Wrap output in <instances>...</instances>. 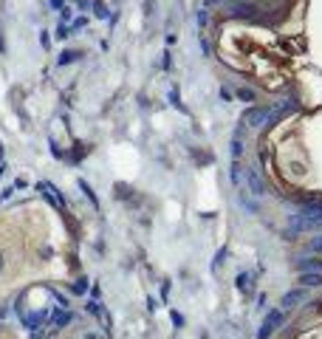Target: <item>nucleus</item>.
<instances>
[{
    "label": "nucleus",
    "mask_w": 322,
    "mask_h": 339,
    "mask_svg": "<svg viewBox=\"0 0 322 339\" xmlns=\"http://www.w3.org/2000/svg\"><path fill=\"white\" fill-rule=\"evenodd\" d=\"M269 119H271V105H252V108L243 111L240 124L243 127H269Z\"/></svg>",
    "instance_id": "nucleus-1"
},
{
    "label": "nucleus",
    "mask_w": 322,
    "mask_h": 339,
    "mask_svg": "<svg viewBox=\"0 0 322 339\" xmlns=\"http://www.w3.org/2000/svg\"><path fill=\"white\" fill-rule=\"evenodd\" d=\"M288 322V311H283V308H274V311L266 314V320L260 322V328H257V334H254V339H269L271 334L277 328H283Z\"/></svg>",
    "instance_id": "nucleus-2"
},
{
    "label": "nucleus",
    "mask_w": 322,
    "mask_h": 339,
    "mask_svg": "<svg viewBox=\"0 0 322 339\" xmlns=\"http://www.w3.org/2000/svg\"><path fill=\"white\" fill-rule=\"evenodd\" d=\"M305 300H308V288H288L286 294H283V300H280V308H283V311H291L297 305H303Z\"/></svg>",
    "instance_id": "nucleus-3"
},
{
    "label": "nucleus",
    "mask_w": 322,
    "mask_h": 339,
    "mask_svg": "<svg viewBox=\"0 0 322 339\" xmlns=\"http://www.w3.org/2000/svg\"><path fill=\"white\" fill-rule=\"evenodd\" d=\"M246 187H249V192H252L254 198H263L266 195V181H263V175L257 173V170H246Z\"/></svg>",
    "instance_id": "nucleus-4"
},
{
    "label": "nucleus",
    "mask_w": 322,
    "mask_h": 339,
    "mask_svg": "<svg viewBox=\"0 0 322 339\" xmlns=\"http://www.w3.org/2000/svg\"><path fill=\"white\" fill-rule=\"evenodd\" d=\"M297 283H300V288H320L322 274L320 271H303V274H297Z\"/></svg>",
    "instance_id": "nucleus-5"
},
{
    "label": "nucleus",
    "mask_w": 322,
    "mask_h": 339,
    "mask_svg": "<svg viewBox=\"0 0 322 339\" xmlns=\"http://www.w3.org/2000/svg\"><path fill=\"white\" fill-rule=\"evenodd\" d=\"M229 156H232V161H237V158L243 156V127H240V130H235V136H232V144H229Z\"/></svg>",
    "instance_id": "nucleus-6"
},
{
    "label": "nucleus",
    "mask_w": 322,
    "mask_h": 339,
    "mask_svg": "<svg viewBox=\"0 0 322 339\" xmlns=\"http://www.w3.org/2000/svg\"><path fill=\"white\" fill-rule=\"evenodd\" d=\"M320 266H322V263L314 260V257H308V260H294V269L300 271V274H303V271H317Z\"/></svg>",
    "instance_id": "nucleus-7"
},
{
    "label": "nucleus",
    "mask_w": 322,
    "mask_h": 339,
    "mask_svg": "<svg viewBox=\"0 0 322 339\" xmlns=\"http://www.w3.org/2000/svg\"><path fill=\"white\" fill-rule=\"evenodd\" d=\"M71 320H74V314H71V311L54 314V317H51V328H62V325H68Z\"/></svg>",
    "instance_id": "nucleus-8"
},
{
    "label": "nucleus",
    "mask_w": 322,
    "mask_h": 339,
    "mask_svg": "<svg viewBox=\"0 0 322 339\" xmlns=\"http://www.w3.org/2000/svg\"><path fill=\"white\" fill-rule=\"evenodd\" d=\"M235 96H237V102H257V94H254L252 88H237Z\"/></svg>",
    "instance_id": "nucleus-9"
},
{
    "label": "nucleus",
    "mask_w": 322,
    "mask_h": 339,
    "mask_svg": "<svg viewBox=\"0 0 322 339\" xmlns=\"http://www.w3.org/2000/svg\"><path fill=\"white\" fill-rule=\"evenodd\" d=\"M235 286L240 288V291H249V286H252V271H240L235 277Z\"/></svg>",
    "instance_id": "nucleus-10"
},
{
    "label": "nucleus",
    "mask_w": 322,
    "mask_h": 339,
    "mask_svg": "<svg viewBox=\"0 0 322 339\" xmlns=\"http://www.w3.org/2000/svg\"><path fill=\"white\" fill-rule=\"evenodd\" d=\"M243 175H246V173H243V167H240V161H232V173H229V181L237 187V184L243 181Z\"/></svg>",
    "instance_id": "nucleus-11"
},
{
    "label": "nucleus",
    "mask_w": 322,
    "mask_h": 339,
    "mask_svg": "<svg viewBox=\"0 0 322 339\" xmlns=\"http://www.w3.org/2000/svg\"><path fill=\"white\" fill-rule=\"evenodd\" d=\"M71 291H74V294H85V291H88V277H79L77 283L71 286Z\"/></svg>",
    "instance_id": "nucleus-12"
},
{
    "label": "nucleus",
    "mask_w": 322,
    "mask_h": 339,
    "mask_svg": "<svg viewBox=\"0 0 322 339\" xmlns=\"http://www.w3.org/2000/svg\"><path fill=\"white\" fill-rule=\"evenodd\" d=\"M77 57H79L77 51H65V54L60 57V60H57V65H60V68H62V65H71V62L77 60Z\"/></svg>",
    "instance_id": "nucleus-13"
},
{
    "label": "nucleus",
    "mask_w": 322,
    "mask_h": 339,
    "mask_svg": "<svg viewBox=\"0 0 322 339\" xmlns=\"http://www.w3.org/2000/svg\"><path fill=\"white\" fill-rule=\"evenodd\" d=\"M308 252H322V235H317L311 243H308Z\"/></svg>",
    "instance_id": "nucleus-14"
},
{
    "label": "nucleus",
    "mask_w": 322,
    "mask_h": 339,
    "mask_svg": "<svg viewBox=\"0 0 322 339\" xmlns=\"http://www.w3.org/2000/svg\"><path fill=\"white\" fill-rule=\"evenodd\" d=\"M207 20H209V11H207V9H201V11H198V23H201V26H204Z\"/></svg>",
    "instance_id": "nucleus-15"
},
{
    "label": "nucleus",
    "mask_w": 322,
    "mask_h": 339,
    "mask_svg": "<svg viewBox=\"0 0 322 339\" xmlns=\"http://www.w3.org/2000/svg\"><path fill=\"white\" fill-rule=\"evenodd\" d=\"M94 14H96V17H107V9H105V6H96Z\"/></svg>",
    "instance_id": "nucleus-16"
}]
</instances>
